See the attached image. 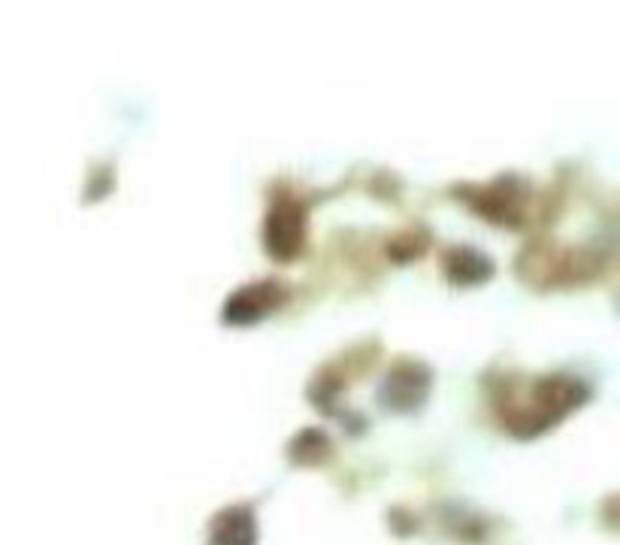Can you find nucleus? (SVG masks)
Masks as SVG:
<instances>
[{"instance_id": "nucleus-1", "label": "nucleus", "mask_w": 620, "mask_h": 545, "mask_svg": "<svg viewBox=\"0 0 620 545\" xmlns=\"http://www.w3.org/2000/svg\"><path fill=\"white\" fill-rule=\"evenodd\" d=\"M213 545H254V519L249 509H227L213 524Z\"/></svg>"}, {"instance_id": "nucleus-2", "label": "nucleus", "mask_w": 620, "mask_h": 545, "mask_svg": "<svg viewBox=\"0 0 620 545\" xmlns=\"http://www.w3.org/2000/svg\"><path fill=\"white\" fill-rule=\"evenodd\" d=\"M279 228V233L270 237V246H273L275 252L287 254L291 249H297V240H300V209L291 204H282L275 209L273 216H270V230Z\"/></svg>"}]
</instances>
